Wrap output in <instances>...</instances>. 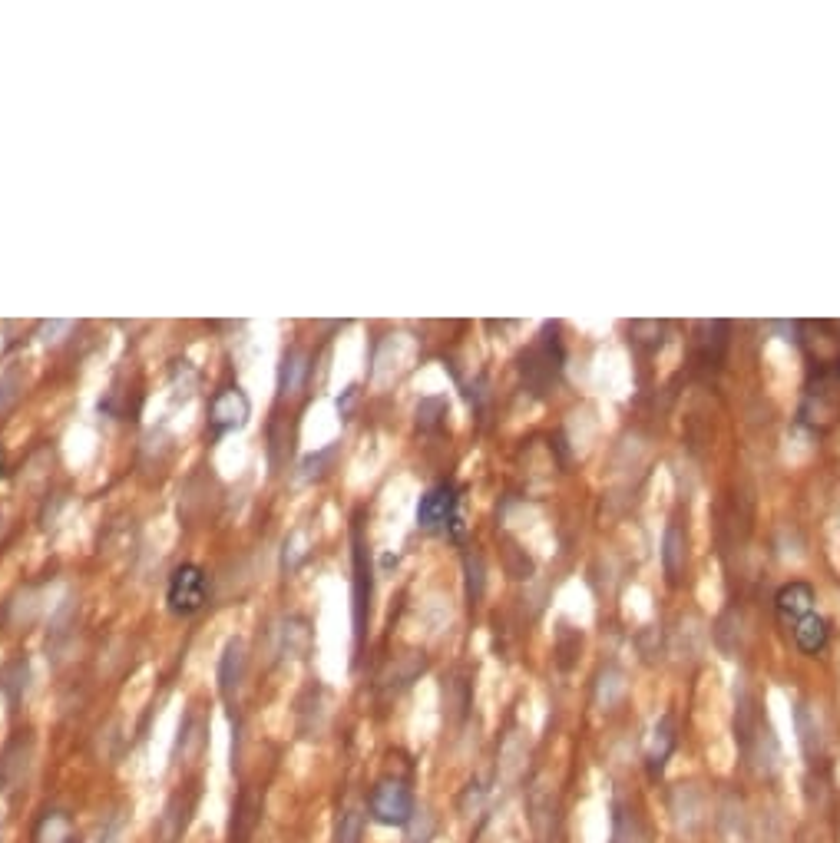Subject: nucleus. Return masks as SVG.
<instances>
[{"label":"nucleus","instance_id":"f257e3e1","mask_svg":"<svg viewBox=\"0 0 840 843\" xmlns=\"http://www.w3.org/2000/svg\"><path fill=\"white\" fill-rule=\"evenodd\" d=\"M738 741H741V758H745L748 771L755 777H774L781 767V748L774 741V731L761 721V715L751 705L738 708Z\"/></svg>","mask_w":840,"mask_h":843},{"label":"nucleus","instance_id":"f03ea898","mask_svg":"<svg viewBox=\"0 0 840 843\" xmlns=\"http://www.w3.org/2000/svg\"><path fill=\"white\" fill-rule=\"evenodd\" d=\"M364 810H368L371 824H378V827H407L417 810V797L404 777L384 774L371 784Z\"/></svg>","mask_w":840,"mask_h":843},{"label":"nucleus","instance_id":"7ed1b4c3","mask_svg":"<svg viewBox=\"0 0 840 843\" xmlns=\"http://www.w3.org/2000/svg\"><path fill=\"white\" fill-rule=\"evenodd\" d=\"M209 602V576L206 569L196 562H182L172 569V576L166 582V609L176 619H192L196 612L206 609Z\"/></svg>","mask_w":840,"mask_h":843},{"label":"nucleus","instance_id":"20e7f679","mask_svg":"<svg viewBox=\"0 0 840 843\" xmlns=\"http://www.w3.org/2000/svg\"><path fill=\"white\" fill-rule=\"evenodd\" d=\"M199 804H202V787L199 784H186V787L179 784L176 791L166 797V804L156 817V827H153L156 843H182L186 840L192 820H196V814H199Z\"/></svg>","mask_w":840,"mask_h":843},{"label":"nucleus","instance_id":"39448f33","mask_svg":"<svg viewBox=\"0 0 840 843\" xmlns=\"http://www.w3.org/2000/svg\"><path fill=\"white\" fill-rule=\"evenodd\" d=\"M665 807H669V820H672L675 834H682V837H692L712 824V797H708L698 784H675L669 791Z\"/></svg>","mask_w":840,"mask_h":843},{"label":"nucleus","instance_id":"423d86ee","mask_svg":"<svg viewBox=\"0 0 840 843\" xmlns=\"http://www.w3.org/2000/svg\"><path fill=\"white\" fill-rule=\"evenodd\" d=\"M417 526L424 529H440V533H450L454 539L463 536L460 526V493L454 483H437L420 496L417 503Z\"/></svg>","mask_w":840,"mask_h":843},{"label":"nucleus","instance_id":"0eeeda50","mask_svg":"<svg viewBox=\"0 0 840 843\" xmlns=\"http://www.w3.org/2000/svg\"><path fill=\"white\" fill-rule=\"evenodd\" d=\"M30 767H34V738L30 731H20L0 751V797L17 801V794L30 781Z\"/></svg>","mask_w":840,"mask_h":843},{"label":"nucleus","instance_id":"6e6552de","mask_svg":"<svg viewBox=\"0 0 840 843\" xmlns=\"http://www.w3.org/2000/svg\"><path fill=\"white\" fill-rule=\"evenodd\" d=\"M652 824L642 814V807L626 794L612 797V837L609 843H655Z\"/></svg>","mask_w":840,"mask_h":843},{"label":"nucleus","instance_id":"1a4fd4ad","mask_svg":"<svg viewBox=\"0 0 840 843\" xmlns=\"http://www.w3.org/2000/svg\"><path fill=\"white\" fill-rule=\"evenodd\" d=\"M258 827H262V801L249 787H242L239 797L232 801L229 824H225V843H252Z\"/></svg>","mask_w":840,"mask_h":843},{"label":"nucleus","instance_id":"9d476101","mask_svg":"<svg viewBox=\"0 0 840 843\" xmlns=\"http://www.w3.org/2000/svg\"><path fill=\"white\" fill-rule=\"evenodd\" d=\"M30 843H83V837L70 810L47 807L40 810V817L30 827Z\"/></svg>","mask_w":840,"mask_h":843},{"label":"nucleus","instance_id":"9b49d317","mask_svg":"<svg viewBox=\"0 0 840 843\" xmlns=\"http://www.w3.org/2000/svg\"><path fill=\"white\" fill-rule=\"evenodd\" d=\"M245 420H249V401H245V394L239 387H225V391L212 397L209 424L215 427V434L239 430V427H245Z\"/></svg>","mask_w":840,"mask_h":843},{"label":"nucleus","instance_id":"f8f14e48","mask_svg":"<svg viewBox=\"0 0 840 843\" xmlns=\"http://www.w3.org/2000/svg\"><path fill=\"white\" fill-rule=\"evenodd\" d=\"M371 622V566L364 559V549L358 546L354 553V648L361 652L364 635H368Z\"/></svg>","mask_w":840,"mask_h":843},{"label":"nucleus","instance_id":"ddd939ff","mask_svg":"<svg viewBox=\"0 0 840 843\" xmlns=\"http://www.w3.org/2000/svg\"><path fill=\"white\" fill-rule=\"evenodd\" d=\"M678 744V731H675V718L665 715L662 721H655V728L649 734V744H645V771H649L652 781H659L665 764H669L672 751Z\"/></svg>","mask_w":840,"mask_h":843},{"label":"nucleus","instance_id":"4468645a","mask_svg":"<svg viewBox=\"0 0 840 843\" xmlns=\"http://www.w3.org/2000/svg\"><path fill=\"white\" fill-rule=\"evenodd\" d=\"M794 724H798V741H801V751L807 754V761H821L827 751V731H824L821 711L814 705H807V701H801V705L794 708Z\"/></svg>","mask_w":840,"mask_h":843},{"label":"nucleus","instance_id":"2eb2a0df","mask_svg":"<svg viewBox=\"0 0 840 843\" xmlns=\"http://www.w3.org/2000/svg\"><path fill=\"white\" fill-rule=\"evenodd\" d=\"M526 824H530V834L536 843H546L549 834H553L556 804H553V791L546 784L530 787V797H526Z\"/></svg>","mask_w":840,"mask_h":843},{"label":"nucleus","instance_id":"dca6fc26","mask_svg":"<svg viewBox=\"0 0 840 843\" xmlns=\"http://www.w3.org/2000/svg\"><path fill=\"white\" fill-rule=\"evenodd\" d=\"M814 605V589L807 586V582H791V586H784L778 592V599H774V609H778V619L784 625H798L807 612H811Z\"/></svg>","mask_w":840,"mask_h":843},{"label":"nucleus","instance_id":"f3484780","mask_svg":"<svg viewBox=\"0 0 840 843\" xmlns=\"http://www.w3.org/2000/svg\"><path fill=\"white\" fill-rule=\"evenodd\" d=\"M794 642H798L804 655H821L827 642H831V625H827L824 615L807 612L804 619L794 625Z\"/></svg>","mask_w":840,"mask_h":843},{"label":"nucleus","instance_id":"a211bd4d","mask_svg":"<svg viewBox=\"0 0 840 843\" xmlns=\"http://www.w3.org/2000/svg\"><path fill=\"white\" fill-rule=\"evenodd\" d=\"M245 682V645L229 642L219 658V688L225 698H232V691H239Z\"/></svg>","mask_w":840,"mask_h":843},{"label":"nucleus","instance_id":"6ab92c4d","mask_svg":"<svg viewBox=\"0 0 840 843\" xmlns=\"http://www.w3.org/2000/svg\"><path fill=\"white\" fill-rule=\"evenodd\" d=\"M364 830H368V810L344 804L335 814V827H331V843H364Z\"/></svg>","mask_w":840,"mask_h":843},{"label":"nucleus","instance_id":"aec40b11","mask_svg":"<svg viewBox=\"0 0 840 843\" xmlns=\"http://www.w3.org/2000/svg\"><path fill=\"white\" fill-rule=\"evenodd\" d=\"M685 559H688V549H685V533H682V526L669 523V529H665V539H662V566H665V576H669L672 582L682 579Z\"/></svg>","mask_w":840,"mask_h":843},{"label":"nucleus","instance_id":"412c9836","mask_svg":"<svg viewBox=\"0 0 840 843\" xmlns=\"http://www.w3.org/2000/svg\"><path fill=\"white\" fill-rule=\"evenodd\" d=\"M712 820L725 830V834H745V827H748L745 804H741L738 797H725V801L718 804V810H712Z\"/></svg>","mask_w":840,"mask_h":843},{"label":"nucleus","instance_id":"4be33fe9","mask_svg":"<svg viewBox=\"0 0 840 843\" xmlns=\"http://www.w3.org/2000/svg\"><path fill=\"white\" fill-rule=\"evenodd\" d=\"M407 830V843H434L437 837V814L430 807H417Z\"/></svg>","mask_w":840,"mask_h":843},{"label":"nucleus","instance_id":"5701e85b","mask_svg":"<svg viewBox=\"0 0 840 843\" xmlns=\"http://www.w3.org/2000/svg\"><path fill=\"white\" fill-rule=\"evenodd\" d=\"M622 695H626V675L616 672V668L602 672V675H599V685H596V701H599V708L619 705Z\"/></svg>","mask_w":840,"mask_h":843},{"label":"nucleus","instance_id":"b1692460","mask_svg":"<svg viewBox=\"0 0 840 843\" xmlns=\"http://www.w3.org/2000/svg\"><path fill=\"white\" fill-rule=\"evenodd\" d=\"M0 688H4V695L10 698V705H17L20 695H24V688H27V658H17V662H10L4 668V675H0Z\"/></svg>","mask_w":840,"mask_h":843},{"label":"nucleus","instance_id":"393cba45","mask_svg":"<svg viewBox=\"0 0 840 843\" xmlns=\"http://www.w3.org/2000/svg\"><path fill=\"white\" fill-rule=\"evenodd\" d=\"M123 827H126V817H123V814H106L100 824H96V834H93L90 843H120Z\"/></svg>","mask_w":840,"mask_h":843},{"label":"nucleus","instance_id":"a878e982","mask_svg":"<svg viewBox=\"0 0 840 843\" xmlns=\"http://www.w3.org/2000/svg\"><path fill=\"white\" fill-rule=\"evenodd\" d=\"M483 801H487V791H483L480 784H467V791L460 797V817H477L483 810Z\"/></svg>","mask_w":840,"mask_h":843},{"label":"nucleus","instance_id":"bb28decb","mask_svg":"<svg viewBox=\"0 0 840 843\" xmlns=\"http://www.w3.org/2000/svg\"><path fill=\"white\" fill-rule=\"evenodd\" d=\"M0 473H4V457H0Z\"/></svg>","mask_w":840,"mask_h":843}]
</instances>
